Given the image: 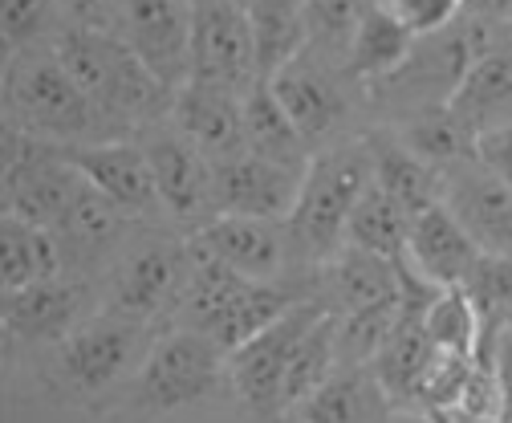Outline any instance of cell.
I'll list each match as a JSON object with an SVG mask.
<instances>
[{
    "mask_svg": "<svg viewBox=\"0 0 512 423\" xmlns=\"http://www.w3.org/2000/svg\"><path fill=\"white\" fill-rule=\"evenodd\" d=\"M342 367L338 362V314L326 310L317 318L305 338L297 342L293 350V362H289V375H285V399H281V411L293 415L317 387H322L334 371Z\"/></svg>",
    "mask_w": 512,
    "mask_h": 423,
    "instance_id": "cell-31",
    "label": "cell"
},
{
    "mask_svg": "<svg viewBox=\"0 0 512 423\" xmlns=\"http://www.w3.org/2000/svg\"><path fill=\"white\" fill-rule=\"evenodd\" d=\"M269 86L313 151L358 135L354 110H358L362 90L350 82V74L342 70V62H334V57L305 49L297 62H289L277 78H269Z\"/></svg>",
    "mask_w": 512,
    "mask_h": 423,
    "instance_id": "cell-7",
    "label": "cell"
},
{
    "mask_svg": "<svg viewBox=\"0 0 512 423\" xmlns=\"http://www.w3.org/2000/svg\"><path fill=\"white\" fill-rule=\"evenodd\" d=\"M496 371H500L504 407H508V419H512V326L508 322H496Z\"/></svg>",
    "mask_w": 512,
    "mask_h": 423,
    "instance_id": "cell-38",
    "label": "cell"
},
{
    "mask_svg": "<svg viewBox=\"0 0 512 423\" xmlns=\"http://www.w3.org/2000/svg\"><path fill=\"white\" fill-rule=\"evenodd\" d=\"M191 273H196V249L187 232H175L171 224H139L98 281L102 310L159 330L175 314Z\"/></svg>",
    "mask_w": 512,
    "mask_h": 423,
    "instance_id": "cell-5",
    "label": "cell"
},
{
    "mask_svg": "<svg viewBox=\"0 0 512 423\" xmlns=\"http://www.w3.org/2000/svg\"><path fill=\"white\" fill-rule=\"evenodd\" d=\"M252 41H256V70L261 78H277L289 62L309 49V17L305 0H256L248 9Z\"/></svg>",
    "mask_w": 512,
    "mask_h": 423,
    "instance_id": "cell-28",
    "label": "cell"
},
{
    "mask_svg": "<svg viewBox=\"0 0 512 423\" xmlns=\"http://www.w3.org/2000/svg\"><path fill=\"white\" fill-rule=\"evenodd\" d=\"M423 330L431 338V346L447 358H472L484 330H488V318L480 314L476 297L468 293V285H452V289H439L435 301L423 314Z\"/></svg>",
    "mask_w": 512,
    "mask_h": 423,
    "instance_id": "cell-30",
    "label": "cell"
},
{
    "mask_svg": "<svg viewBox=\"0 0 512 423\" xmlns=\"http://www.w3.org/2000/svg\"><path fill=\"white\" fill-rule=\"evenodd\" d=\"M439 204L464 224L484 257H512V188L476 155L439 171Z\"/></svg>",
    "mask_w": 512,
    "mask_h": 423,
    "instance_id": "cell-14",
    "label": "cell"
},
{
    "mask_svg": "<svg viewBox=\"0 0 512 423\" xmlns=\"http://www.w3.org/2000/svg\"><path fill=\"white\" fill-rule=\"evenodd\" d=\"M224 395H232L228 350L200 330L159 326L143 367L114 399L110 415L131 423H159L167 415L216 403Z\"/></svg>",
    "mask_w": 512,
    "mask_h": 423,
    "instance_id": "cell-2",
    "label": "cell"
},
{
    "mask_svg": "<svg viewBox=\"0 0 512 423\" xmlns=\"http://www.w3.org/2000/svg\"><path fill=\"white\" fill-rule=\"evenodd\" d=\"M236 5H240V9H252V5H256V0H236Z\"/></svg>",
    "mask_w": 512,
    "mask_h": 423,
    "instance_id": "cell-42",
    "label": "cell"
},
{
    "mask_svg": "<svg viewBox=\"0 0 512 423\" xmlns=\"http://www.w3.org/2000/svg\"><path fill=\"white\" fill-rule=\"evenodd\" d=\"M244 151L293 171H305L313 159V147L305 143V135L297 131V123L265 78L244 90Z\"/></svg>",
    "mask_w": 512,
    "mask_h": 423,
    "instance_id": "cell-25",
    "label": "cell"
},
{
    "mask_svg": "<svg viewBox=\"0 0 512 423\" xmlns=\"http://www.w3.org/2000/svg\"><path fill=\"white\" fill-rule=\"evenodd\" d=\"M326 314V306L317 297L301 301L297 310H289L281 322H273L269 330H261L256 338H248L240 350L228 354V375H232V399L240 403V411L248 415V423H273L281 419V399H285V375L297 342L305 338V330Z\"/></svg>",
    "mask_w": 512,
    "mask_h": 423,
    "instance_id": "cell-8",
    "label": "cell"
},
{
    "mask_svg": "<svg viewBox=\"0 0 512 423\" xmlns=\"http://www.w3.org/2000/svg\"><path fill=\"white\" fill-rule=\"evenodd\" d=\"M70 29H114L118 0H61Z\"/></svg>",
    "mask_w": 512,
    "mask_h": 423,
    "instance_id": "cell-37",
    "label": "cell"
},
{
    "mask_svg": "<svg viewBox=\"0 0 512 423\" xmlns=\"http://www.w3.org/2000/svg\"><path fill=\"white\" fill-rule=\"evenodd\" d=\"M171 123L196 143L212 163L244 151V94L187 82L175 94Z\"/></svg>",
    "mask_w": 512,
    "mask_h": 423,
    "instance_id": "cell-19",
    "label": "cell"
},
{
    "mask_svg": "<svg viewBox=\"0 0 512 423\" xmlns=\"http://www.w3.org/2000/svg\"><path fill=\"white\" fill-rule=\"evenodd\" d=\"M0 192H5V216L57 228L86 192V179L70 163L66 147H53L41 139H29L13 127H5V175H0Z\"/></svg>",
    "mask_w": 512,
    "mask_h": 423,
    "instance_id": "cell-6",
    "label": "cell"
},
{
    "mask_svg": "<svg viewBox=\"0 0 512 423\" xmlns=\"http://www.w3.org/2000/svg\"><path fill=\"white\" fill-rule=\"evenodd\" d=\"M452 114L460 118L472 139L492 127L512 123V25H508L504 45L488 49L484 57L472 62L468 78L460 82L452 98Z\"/></svg>",
    "mask_w": 512,
    "mask_h": 423,
    "instance_id": "cell-24",
    "label": "cell"
},
{
    "mask_svg": "<svg viewBox=\"0 0 512 423\" xmlns=\"http://www.w3.org/2000/svg\"><path fill=\"white\" fill-rule=\"evenodd\" d=\"M362 135H366L370 159H374V188L387 192L411 220L439 204V171L427 167L391 127L374 123Z\"/></svg>",
    "mask_w": 512,
    "mask_h": 423,
    "instance_id": "cell-23",
    "label": "cell"
},
{
    "mask_svg": "<svg viewBox=\"0 0 512 423\" xmlns=\"http://www.w3.org/2000/svg\"><path fill=\"white\" fill-rule=\"evenodd\" d=\"M155 326H139L114 314H94L66 342L37 354V391L53 407L86 415H110L114 399L126 391L151 350Z\"/></svg>",
    "mask_w": 512,
    "mask_h": 423,
    "instance_id": "cell-1",
    "label": "cell"
},
{
    "mask_svg": "<svg viewBox=\"0 0 512 423\" xmlns=\"http://www.w3.org/2000/svg\"><path fill=\"white\" fill-rule=\"evenodd\" d=\"M391 423H439L431 411H419V407H399Z\"/></svg>",
    "mask_w": 512,
    "mask_h": 423,
    "instance_id": "cell-40",
    "label": "cell"
},
{
    "mask_svg": "<svg viewBox=\"0 0 512 423\" xmlns=\"http://www.w3.org/2000/svg\"><path fill=\"white\" fill-rule=\"evenodd\" d=\"M61 273H66L61 269V249L49 228H37L13 216L0 220V289L21 293Z\"/></svg>",
    "mask_w": 512,
    "mask_h": 423,
    "instance_id": "cell-27",
    "label": "cell"
},
{
    "mask_svg": "<svg viewBox=\"0 0 512 423\" xmlns=\"http://www.w3.org/2000/svg\"><path fill=\"white\" fill-rule=\"evenodd\" d=\"M407 232H411V216L382 192V188H366V196L358 200L350 224H346V245L374 253L382 261H403L407 257Z\"/></svg>",
    "mask_w": 512,
    "mask_h": 423,
    "instance_id": "cell-29",
    "label": "cell"
},
{
    "mask_svg": "<svg viewBox=\"0 0 512 423\" xmlns=\"http://www.w3.org/2000/svg\"><path fill=\"white\" fill-rule=\"evenodd\" d=\"M313 297L322 301L326 310H334L338 318L391 306V301L403 297L399 261H382L374 253L346 245L330 265H322L313 273Z\"/></svg>",
    "mask_w": 512,
    "mask_h": 423,
    "instance_id": "cell-18",
    "label": "cell"
},
{
    "mask_svg": "<svg viewBox=\"0 0 512 423\" xmlns=\"http://www.w3.org/2000/svg\"><path fill=\"white\" fill-rule=\"evenodd\" d=\"M135 143L151 163L167 224L179 232H196L204 220H212V159L171 123V114L143 127Z\"/></svg>",
    "mask_w": 512,
    "mask_h": 423,
    "instance_id": "cell-10",
    "label": "cell"
},
{
    "mask_svg": "<svg viewBox=\"0 0 512 423\" xmlns=\"http://www.w3.org/2000/svg\"><path fill=\"white\" fill-rule=\"evenodd\" d=\"M387 5L415 37H435L460 25L464 13L472 9V0H387Z\"/></svg>",
    "mask_w": 512,
    "mask_h": 423,
    "instance_id": "cell-35",
    "label": "cell"
},
{
    "mask_svg": "<svg viewBox=\"0 0 512 423\" xmlns=\"http://www.w3.org/2000/svg\"><path fill=\"white\" fill-rule=\"evenodd\" d=\"M305 171L269 163L252 151L212 163V216H252L289 224Z\"/></svg>",
    "mask_w": 512,
    "mask_h": 423,
    "instance_id": "cell-16",
    "label": "cell"
},
{
    "mask_svg": "<svg viewBox=\"0 0 512 423\" xmlns=\"http://www.w3.org/2000/svg\"><path fill=\"white\" fill-rule=\"evenodd\" d=\"M191 82L236 94L261 82L248 9L236 0H191Z\"/></svg>",
    "mask_w": 512,
    "mask_h": 423,
    "instance_id": "cell-12",
    "label": "cell"
},
{
    "mask_svg": "<svg viewBox=\"0 0 512 423\" xmlns=\"http://www.w3.org/2000/svg\"><path fill=\"white\" fill-rule=\"evenodd\" d=\"M5 127L53 147L118 139L53 49L5 57Z\"/></svg>",
    "mask_w": 512,
    "mask_h": 423,
    "instance_id": "cell-4",
    "label": "cell"
},
{
    "mask_svg": "<svg viewBox=\"0 0 512 423\" xmlns=\"http://www.w3.org/2000/svg\"><path fill=\"white\" fill-rule=\"evenodd\" d=\"M273 423H305V419H297V415H281V419H273Z\"/></svg>",
    "mask_w": 512,
    "mask_h": 423,
    "instance_id": "cell-41",
    "label": "cell"
},
{
    "mask_svg": "<svg viewBox=\"0 0 512 423\" xmlns=\"http://www.w3.org/2000/svg\"><path fill=\"white\" fill-rule=\"evenodd\" d=\"M415 45H419V37L391 13L387 0H374L346 41L342 70L350 74V82L358 90H366L374 82H387L391 74H399L411 62Z\"/></svg>",
    "mask_w": 512,
    "mask_h": 423,
    "instance_id": "cell-21",
    "label": "cell"
},
{
    "mask_svg": "<svg viewBox=\"0 0 512 423\" xmlns=\"http://www.w3.org/2000/svg\"><path fill=\"white\" fill-rule=\"evenodd\" d=\"M500 322H508V326H512V314H508V318H500Z\"/></svg>",
    "mask_w": 512,
    "mask_h": 423,
    "instance_id": "cell-43",
    "label": "cell"
},
{
    "mask_svg": "<svg viewBox=\"0 0 512 423\" xmlns=\"http://www.w3.org/2000/svg\"><path fill=\"white\" fill-rule=\"evenodd\" d=\"M472 13H484L492 21H512V0H472Z\"/></svg>",
    "mask_w": 512,
    "mask_h": 423,
    "instance_id": "cell-39",
    "label": "cell"
},
{
    "mask_svg": "<svg viewBox=\"0 0 512 423\" xmlns=\"http://www.w3.org/2000/svg\"><path fill=\"white\" fill-rule=\"evenodd\" d=\"M135 228H139V220L118 212L110 200H102L86 184V192L78 196L70 216L53 228L57 249H61V269H66L70 277H86V281L98 285Z\"/></svg>",
    "mask_w": 512,
    "mask_h": 423,
    "instance_id": "cell-17",
    "label": "cell"
},
{
    "mask_svg": "<svg viewBox=\"0 0 512 423\" xmlns=\"http://www.w3.org/2000/svg\"><path fill=\"white\" fill-rule=\"evenodd\" d=\"M399 403L374 367H338L293 415L305 423H391Z\"/></svg>",
    "mask_w": 512,
    "mask_h": 423,
    "instance_id": "cell-22",
    "label": "cell"
},
{
    "mask_svg": "<svg viewBox=\"0 0 512 423\" xmlns=\"http://www.w3.org/2000/svg\"><path fill=\"white\" fill-rule=\"evenodd\" d=\"M472 155L500 179V184H508L512 188V123H504V127H492V131H484V135H476V143H472Z\"/></svg>",
    "mask_w": 512,
    "mask_h": 423,
    "instance_id": "cell-36",
    "label": "cell"
},
{
    "mask_svg": "<svg viewBox=\"0 0 512 423\" xmlns=\"http://www.w3.org/2000/svg\"><path fill=\"white\" fill-rule=\"evenodd\" d=\"M435 358H439V350L431 346V338L423 330V314L403 310V318L395 322L391 338L382 342L370 367L399 407H419V395H423V383L435 367Z\"/></svg>",
    "mask_w": 512,
    "mask_h": 423,
    "instance_id": "cell-26",
    "label": "cell"
},
{
    "mask_svg": "<svg viewBox=\"0 0 512 423\" xmlns=\"http://www.w3.org/2000/svg\"><path fill=\"white\" fill-rule=\"evenodd\" d=\"M374 0H305V17H309V49L342 62L346 41L358 29L362 13Z\"/></svg>",
    "mask_w": 512,
    "mask_h": 423,
    "instance_id": "cell-33",
    "label": "cell"
},
{
    "mask_svg": "<svg viewBox=\"0 0 512 423\" xmlns=\"http://www.w3.org/2000/svg\"><path fill=\"white\" fill-rule=\"evenodd\" d=\"M191 236V249L200 257L248 277V281H265V285H305L313 293V281L297 277L293 265V245H289V228L281 220H252V216H212L204 220Z\"/></svg>",
    "mask_w": 512,
    "mask_h": 423,
    "instance_id": "cell-11",
    "label": "cell"
},
{
    "mask_svg": "<svg viewBox=\"0 0 512 423\" xmlns=\"http://www.w3.org/2000/svg\"><path fill=\"white\" fill-rule=\"evenodd\" d=\"M468 293L476 297V306L484 318H508L512 314V257H480Z\"/></svg>",
    "mask_w": 512,
    "mask_h": 423,
    "instance_id": "cell-34",
    "label": "cell"
},
{
    "mask_svg": "<svg viewBox=\"0 0 512 423\" xmlns=\"http://www.w3.org/2000/svg\"><path fill=\"white\" fill-rule=\"evenodd\" d=\"M508 25H512V21H508Z\"/></svg>",
    "mask_w": 512,
    "mask_h": 423,
    "instance_id": "cell-44",
    "label": "cell"
},
{
    "mask_svg": "<svg viewBox=\"0 0 512 423\" xmlns=\"http://www.w3.org/2000/svg\"><path fill=\"white\" fill-rule=\"evenodd\" d=\"M114 33L167 90L191 82V0H118Z\"/></svg>",
    "mask_w": 512,
    "mask_h": 423,
    "instance_id": "cell-13",
    "label": "cell"
},
{
    "mask_svg": "<svg viewBox=\"0 0 512 423\" xmlns=\"http://www.w3.org/2000/svg\"><path fill=\"white\" fill-rule=\"evenodd\" d=\"M370 184H374V159L362 131L334 147L313 151L297 208L285 224L301 281H313L317 269L330 265L346 249V224Z\"/></svg>",
    "mask_w": 512,
    "mask_h": 423,
    "instance_id": "cell-3",
    "label": "cell"
},
{
    "mask_svg": "<svg viewBox=\"0 0 512 423\" xmlns=\"http://www.w3.org/2000/svg\"><path fill=\"white\" fill-rule=\"evenodd\" d=\"M66 155H70V163L78 167V175L86 179V184L102 200H110L118 212H126L139 224H167L151 163H147V155L135 139L82 143V147H66Z\"/></svg>",
    "mask_w": 512,
    "mask_h": 423,
    "instance_id": "cell-15",
    "label": "cell"
},
{
    "mask_svg": "<svg viewBox=\"0 0 512 423\" xmlns=\"http://www.w3.org/2000/svg\"><path fill=\"white\" fill-rule=\"evenodd\" d=\"M102 314V289L86 277L61 273L45 285L5 293L0 306V326H5V346L9 354H45L57 342H66L82 322Z\"/></svg>",
    "mask_w": 512,
    "mask_h": 423,
    "instance_id": "cell-9",
    "label": "cell"
},
{
    "mask_svg": "<svg viewBox=\"0 0 512 423\" xmlns=\"http://www.w3.org/2000/svg\"><path fill=\"white\" fill-rule=\"evenodd\" d=\"M66 29H70V21L61 13V0H0V41H5V57L53 49Z\"/></svg>",
    "mask_w": 512,
    "mask_h": 423,
    "instance_id": "cell-32",
    "label": "cell"
},
{
    "mask_svg": "<svg viewBox=\"0 0 512 423\" xmlns=\"http://www.w3.org/2000/svg\"><path fill=\"white\" fill-rule=\"evenodd\" d=\"M480 245L464 232V224L447 212L443 204L419 212L411 220L407 232V261L435 281L439 289H452V285H468L476 265H480Z\"/></svg>",
    "mask_w": 512,
    "mask_h": 423,
    "instance_id": "cell-20",
    "label": "cell"
}]
</instances>
